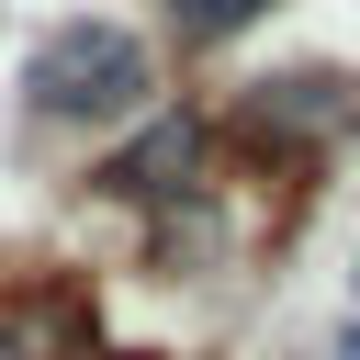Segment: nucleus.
Segmentation results:
<instances>
[{"label": "nucleus", "mask_w": 360, "mask_h": 360, "mask_svg": "<svg viewBox=\"0 0 360 360\" xmlns=\"http://www.w3.org/2000/svg\"><path fill=\"white\" fill-rule=\"evenodd\" d=\"M22 112L34 124H135L146 112V90H158V56H146V34L135 22H101V11H79V22H56V34H34V56H22Z\"/></svg>", "instance_id": "nucleus-1"}, {"label": "nucleus", "mask_w": 360, "mask_h": 360, "mask_svg": "<svg viewBox=\"0 0 360 360\" xmlns=\"http://www.w3.org/2000/svg\"><path fill=\"white\" fill-rule=\"evenodd\" d=\"M101 191H112V202H191V191H202V124H191V112H146L135 146L101 158Z\"/></svg>", "instance_id": "nucleus-2"}, {"label": "nucleus", "mask_w": 360, "mask_h": 360, "mask_svg": "<svg viewBox=\"0 0 360 360\" xmlns=\"http://www.w3.org/2000/svg\"><path fill=\"white\" fill-rule=\"evenodd\" d=\"M248 124H259V135H349V124H360V79H349V68L259 79V90H248Z\"/></svg>", "instance_id": "nucleus-3"}, {"label": "nucleus", "mask_w": 360, "mask_h": 360, "mask_svg": "<svg viewBox=\"0 0 360 360\" xmlns=\"http://www.w3.org/2000/svg\"><path fill=\"white\" fill-rule=\"evenodd\" d=\"M270 0H169V22H180V45H236L248 22H259Z\"/></svg>", "instance_id": "nucleus-4"}, {"label": "nucleus", "mask_w": 360, "mask_h": 360, "mask_svg": "<svg viewBox=\"0 0 360 360\" xmlns=\"http://www.w3.org/2000/svg\"><path fill=\"white\" fill-rule=\"evenodd\" d=\"M0 360H68V326H34V315H0Z\"/></svg>", "instance_id": "nucleus-5"}]
</instances>
